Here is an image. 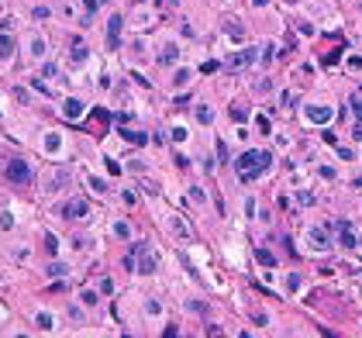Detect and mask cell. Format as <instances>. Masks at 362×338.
<instances>
[{"instance_id": "6da1fadb", "label": "cell", "mask_w": 362, "mask_h": 338, "mask_svg": "<svg viewBox=\"0 0 362 338\" xmlns=\"http://www.w3.org/2000/svg\"><path fill=\"white\" fill-rule=\"evenodd\" d=\"M266 169H272V156H269V152H259V148H249V152H241V156L235 159V173H238L241 183L259 179Z\"/></svg>"}, {"instance_id": "7a4b0ae2", "label": "cell", "mask_w": 362, "mask_h": 338, "mask_svg": "<svg viewBox=\"0 0 362 338\" xmlns=\"http://www.w3.org/2000/svg\"><path fill=\"white\" fill-rule=\"evenodd\" d=\"M125 266H128V269H138L142 276L155 273V259H152V252H148V245H145V242H138V245L131 249V255L125 259Z\"/></svg>"}, {"instance_id": "3957f363", "label": "cell", "mask_w": 362, "mask_h": 338, "mask_svg": "<svg viewBox=\"0 0 362 338\" xmlns=\"http://www.w3.org/2000/svg\"><path fill=\"white\" fill-rule=\"evenodd\" d=\"M7 176H11V183H28L31 179V169H28L24 159H11L7 162Z\"/></svg>"}, {"instance_id": "277c9868", "label": "cell", "mask_w": 362, "mask_h": 338, "mask_svg": "<svg viewBox=\"0 0 362 338\" xmlns=\"http://www.w3.org/2000/svg\"><path fill=\"white\" fill-rule=\"evenodd\" d=\"M121 24H125V18H121V14H114V18L107 21V49H117V45H121Z\"/></svg>"}, {"instance_id": "5b68a950", "label": "cell", "mask_w": 362, "mask_h": 338, "mask_svg": "<svg viewBox=\"0 0 362 338\" xmlns=\"http://www.w3.org/2000/svg\"><path fill=\"white\" fill-rule=\"evenodd\" d=\"M307 118L317 121V125H325L331 121V107H321V104H307Z\"/></svg>"}, {"instance_id": "8992f818", "label": "cell", "mask_w": 362, "mask_h": 338, "mask_svg": "<svg viewBox=\"0 0 362 338\" xmlns=\"http://www.w3.org/2000/svg\"><path fill=\"white\" fill-rule=\"evenodd\" d=\"M83 110H87L83 100H79V97H69L66 107H62V114H66V118H83Z\"/></svg>"}, {"instance_id": "52a82bcc", "label": "cell", "mask_w": 362, "mask_h": 338, "mask_svg": "<svg viewBox=\"0 0 362 338\" xmlns=\"http://www.w3.org/2000/svg\"><path fill=\"white\" fill-rule=\"evenodd\" d=\"M107 125H110V114H107L104 107H97L93 114H90V125H87V128H90V131H97V128H104V131H107Z\"/></svg>"}, {"instance_id": "ba28073f", "label": "cell", "mask_w": 362, "mask_h": 338, "mask_svg": "<svg viewBox=\"0 0 362 338\" xmlns=\"http://www.w3.org/2000/svg\"><path fill=\"white\" fill-rule=\"evenodd\" d=\"M62 217H87V200H69L62 207Z\"/></svg>"}, {"instance_id": "9c48e42d", "label": "cell", "mask_w": 362, "mask_h": 338, "mask_svg": "<svg viewBox=\"0 0 362 338\" xmlns=\"http://www.w3.org/2000/svg\"><path fill=\"white\" fill-rule=\"evenodd\" d=\"M328 245H331V242H328L325 231H321V228H310V249H314V252H321V249L328 252Z\"/></svg>"}, {"instance_id": "30bf717a", "label": "cell", "mask_w": 362, "mask_h": 338, "mask_svg": "<svg viewBox=\"0 0 362 338\" xmlns=\"http://www.w3.org/2000/svg\"><path fill=\"white\" fill-rule=\"evenodd\" d=\"M338 242H342L345 249H352V245H355V235H352V228H348V221H342V224H338Z\"/></svg>"}, {"instance_id": "8fae6325", "label": "cell", "mask_w": 362, "mask_h": 338, "mask_svg": "<svg viewBox=\"0 0 362 338\" xmlns=\"http://www.w3.org/2000/svg\"><path fill=\"white\" fill-rule=\"evenodd\" d=\"M352 114H355V128H352V135L359 138V135H362V100H359V97L352 100Z\"/></svg>"}, {"instance_id": "7c38bea8", "label": "cell", "mask_w": 362, "mask_h": 338, "mask_svg": "<svg viewBox=\"0 0 362 338\" xmlns=\"http://www.w3.org/2000/svg\"><path fill=\"white\" fill-rule=\"evenodd\" d=\"M176 55H180V49H176V45H166V52L159 55V66H173V62H176Z\"/></svg>"}, {"instance_id": "4fadbf2b", "label": "cell", "mask_w": 362, "mask_h": 338, "mask_svg": "<svg viewBox=\"0 0 362 338\" xmlns=\"http://www.w3.org/2000/svg\"><path fill=\"white\" fill-rule=\"evenodd\" d=\"M121 135H125V142H131V145H145V142H148V135H142V131H131V128H128V131H121Z\"/></svg>"}, {"instance_id": "5bb4252c", "label": "cell", "mask_w": 362, "mask_h": 338, "mask_svg": "<svg viewBox=\"0 0 362 338\" xmlns=\"http://www.w3.org/2000/svg\"><path fill=\"white\" fill-rule=\"evenodd\" d=\"M69 59H72V62H83V59H87V45H83V42H76V45L69 49Z\"/></svg>"}, {"instance_id": "9a60e30c", "label": "cell", "mask_w": 362, "mask_h": 338, "mask_svg": "<svg viewBox=\"0 0 362 338\" xmlns=\"http://www.w3.org/2000/svg\"><path fill=\"white\" fill-rule=\"evenodd\" d=\"M255 59V52H241V55H231V66H249Z\"/></svg>"}, {"instance_id": "2e32d148", "label": "cell", "mask_w": 362, "mask_h": 338, "mask_svg": "<svg viewBox=\"0 0 362 338\" xmlns=\"http://www.w3.org/2000/svg\"><path fill=\"white\" fill-rule=\"evenodd\" d=\"M11 52H14V42L7 38V35H0V55H4V59H7Z\"/></svg>"}, {"instance_id": "e0dca14e", "label": "cell", "mask_w": 362, "mask_h": 338, "mask_svg": "<svg viewBox=\"0 0 362 338\" xmlns=\"http://www.w3.org/2000/svg\"><path fill=\"white\" fill-rule=\"evenodd\" d=\"M114 235H117V238H131V228H128L125 221H117V224H114Z\"/></svg>"}, {"instance_id": "ac0fdd59", "label": "cell", "mask_w": 362, "mask_h": 338, "mask_svg": "<svg viewBox=\"0 0 362 338\" xmlns=\"http://www.w3.org/2000/svg\"><path fill=\"white\" fill-rule=\"evenodd\" d=\"M259 262H262V266H276V255L266 252V249H259Z\"/></svg>"}, {"instance_id": "d6986e66", "label": "cell", "mask_w": 362, "mask_h": 338, "mask_svg": "<svg viewBox=\"0 0 362 338\" xmlns=\"http://www.w3.org/2000/svg\"><path fill=\"white\" fill-rule=\"evenodd\" d=\"M197 118L204 121V125H211V118H214V114H211V107H197Z\"/></svg>"}, {"instance_id": "ffe728a7", "label": "cell", "mask_w": 362, "mask_h": 338, "mask_svg": "<svg viewBox=\"0 0 362 338\" xmlns=\"http://www.w3.org/2000/svg\"><path fill=\"white\" fill-rule=\"evenodd\" d=\"M83 4H87V18H93V14H97V7L104 4V0H83Z\"/></svg>"}, {"instance_id": "44dd1931", "label": "cell", "mask_w": 362, "mask_h": 338, "mask_svg": "<svg viewBox=\"0 0 362 338\" xmlns=\"http://www.w3.org/2000/svg\"><path fill=\"white\" fill-rule=\"evenodd\" d=\"M49 273H52V276H66V266H62V262H52Z\"/></svg>"}, {"instance_id": "7402d4cb", "label": "cell", "mask_w": 362, "mask_h": 338, "mask_svg": "<svg viewBox=\"0 0 362 338\" xmlns=\"http://www.w3.org/2000/svg\"><path fill=\"white\" fill-rule=\"evenodd\" d=\"M266 52H262V62H272V55H276V45H262Z\"/></svg>"}, {"instance_id": "603a6c76", "label": "cell", "mask_w": 362, "mask_h": 338, "mask_svg": "<svg viewBox=\"0 0 362 338\" xmlns=\"http://www.w3.org/2000/svg\"><path fill=\"white\" fill-rule=\"evenodd\" d=\"M173 80H176V83H180V87H183V83H186V80H190V69H180V72H176V76H173Z\"/></svg>"}, {"instance_id": "cb8c5ba5", "label": "cell", "mask_w": 362, "mask_h": 338, "mask_svg": "<svg viewBox=\"0 0 362 338\" xmlns=\"http://www.w3.org/2000/svg\"><path fill=\"white\" fill-rule=\"evenodd\" d=\"M231 114H235V121H245L249 110H245V107H231Z\"/></svg>"}, {"instance_id": "d4e9b609", "label": "cell", "mask_w": 362, "mask_h": 338, "mask_svg": "<svg viewBox=\"0 0 362 338\" xmlns=\"http://www.w3.org/2000/svg\"><path fill=\"white\" fill-rule=\"evenodd\" d=\"M90 186H93V190H97V194H104V190H107V186H104V183H100L97 176H90Z\"/></svg>"}, {"instance_id": "484cf974", "label": "cell", "mask_w": 362, "mask_h": 338, "mask_svg": "<svg viewBox=\"0 0 362 338\" xmlns=\"http://www.w3.org/2000/svg\"><path fill=\"white\" fill-rule=\"evenodd\" d=\"M38 328H52V318L49 314H38Z\"/></svg>"}, {"instance_id": "4316f807", "label": "cell", "mask_w": 362, "mask_h": 338, "mask_svg": "<svg viewBox=\"0 0 362 338\" xmlns=\"http://www.w3.org/2000/svg\"><path fill=\"white\" fill-rule=\"evenodd\" d=\"M45 148H52V152H55V148H59V138H55V135H49V138H45Z\"/></svg>"}, {"instance_id": "83f0119b", "label": "cell", "mask_w": 362, "mask_h": 338, "mask_svg": "<svg viewBox=\"0 0 362 338\" xmlns=\"http://www.w3.org/2000/svg\"><path fill=\"white\" fill-rule=\"evenodd\" d=\"M186 138V128H173V142H183Z\"/></svg>"}, {"instance_id": "f1b7e54d", "label": "cell", "mask_w": 362, "mask_h": 338, "mask_svg": "<svg viewBox=\"0 0 362 338\" xmlns=\"http://www.w3.org/2000/svg\"><path fill=\"white\" fill-rule=\"evenodd\" d=\"M252 4H255V7H266V4H269V0H252Z\"/></svg>"}]
</instances>
